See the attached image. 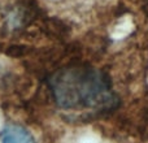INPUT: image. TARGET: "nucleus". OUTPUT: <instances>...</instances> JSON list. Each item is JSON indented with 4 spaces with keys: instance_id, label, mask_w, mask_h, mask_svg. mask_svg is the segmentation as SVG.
<instances>
[{
    "instance_id": "f257e3e1",
    "label": "nucleus",
    "mask_w": 148,
    "mask_h": 143,
    "mask_svg": "<svg viewBox=\"0 0 148 143\" xmlns=\"http://www.w3.org/2000/svg\"><path fill=\"white\" fill-rule=\"evenodd\" d=\"M3 143H36L25 128L18 125H9L4 129L1 135Z\"/></svg>"
},
{
    "instance_id": "f03ea898",
    "label": "nucleus",
    "mask_w": 148,
    "mask_h": 143,
    "mask_svg": "<svg viewBox=\"0 0 148 143\" xmlns=\"http://www.w3.org/2000/svg\"><path fill=\"white\" fill-rule=\"evenodd\" d=\"M134 21L130 16H125L123 18H121L120 21L116 22V25L110 30V38L113 41H122L126 36H129L134 31Z\"/></svg>"
},
{
    "instance_id": "7ed1b4c3",
    "label": "nucleus",
    "mask_w": 148,
    "mask_h": 143,
    "mask_svg": "<svg viewBox=\"0 0 148 143\" xmlns=\"http://www.w3.org/2000/svg\"><path fill=\"white\" fill-rule=\"evenodd\" d=\"M79 143H101V139H100V137L97 135L96 133L90 131V133L84 134V135L82 137Z\"/></svg>"
},
{
    "instance_id": "20e7f679",
    "label": "nucleus",
    "mask_w": 148,
    "mask_h": 143,
    "mask_svg": "<svg viewBox=\"0 0 148 143\" xmlns=\"http://www.w3.org/2000/svg\"><path fill=\"white\" fill-rule=\"evenodd\" d=\"M101 143H103V142H101Z\"/></svg>"
}]
</instances>
